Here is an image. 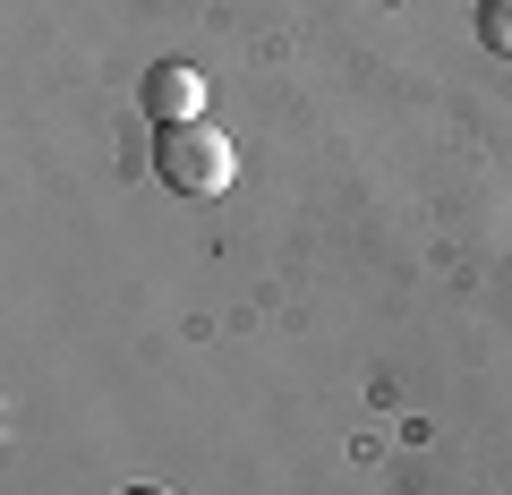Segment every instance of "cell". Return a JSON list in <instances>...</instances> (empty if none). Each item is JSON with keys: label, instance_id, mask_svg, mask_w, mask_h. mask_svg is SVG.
Returning <instances> with one entry per match:
<instances>
[{"label": "cell", "instance_id": "1", "mask_svg": "<svg viewBox=\"0 0 512 495\" xmlns=\"http://www.w3.org/2000/svg\"><path fill=\"white\" fill-rule=\"evenodd\" d=\"M154 180L171 197H222L239 180V154L214 120H171V129H154Z\"/></svg>", "mask_w": 512, "mask_h": 495}, {"label": "cell", "instance_id": "2", "mask_svg": "<svg viewBox=\"0 0 512 495\" xmlns=\"http://www.w3.org/2000/svg\"><path fill=\"white\" fill-rule=\"evenodd\" d=\"M137 103L154 111V129H171V120H197V111H205V77L188 69V60H154L146 86H137Z\"/></svg>", "mask_w": 512, "mask_h": 495}, {"label": "cell", "instance_id": "3", "mask_svg": "<svg viewBox=\"0 0 512 495\" xmlns=\"http://www.w3.org/2000/svg\"><path fill=\"white\" fill-rule=\"evenodd\" d=\"M478 35H487L495 52H512V0H478Z\"/></svg>", "mask_w": 512, "mask_h": 495}, {"label": "cell", "instance_id": "4", "mask_svg": "<svg viewBox=\"0 0 512 495\" xmlns=\"http://www.w3.org/2000/svg\"><path fill=\"white\" fill-rule=\"evenodd\" d=\"M128 495H171V487H128Z\"/></svg>", "mask_w": 512, "mask_h": 495}]
</instances>
